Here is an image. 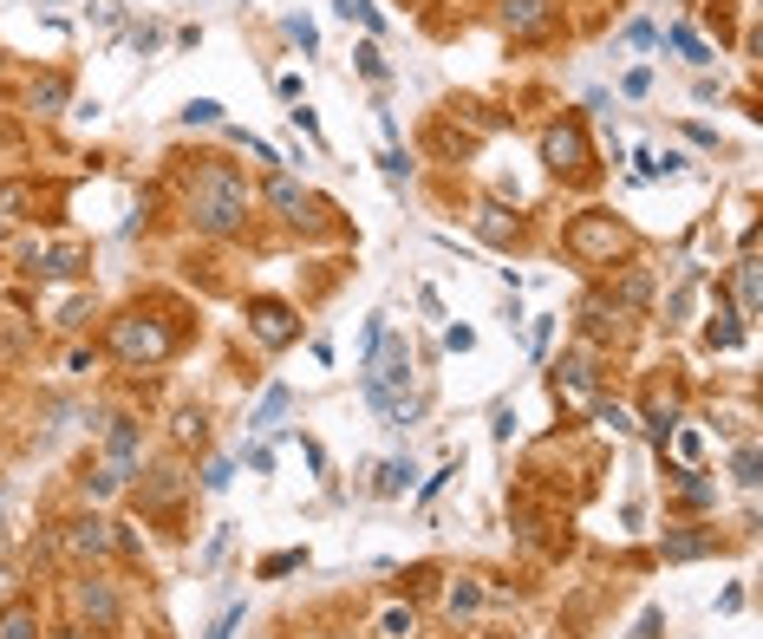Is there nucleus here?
I'll return each instance as SVG.
<instances>
[{
	"mask_svg": "<svg viewBox=\"0 0 763 639\" xmlns=\"http://www.w3.org/2000/svg\"><path fill=\"white\" fill-rule=\"evenodd\" d=\"M189 216H196L202 235H235L242 216H248V183H242L235 170H222V163L196 170V183H189Z\"/></svg>",
	"mask_w": 763,
	"mask_h": 639,
	"instance_id": "f257e3e1",
	"label": "nucleus"
},
{
	"mask_svg": "<svg viewBox=\"0 0 763 639\" xmlns=\"http://www.w3.org/2000/svg\"><path fill=\"white\" fill-rule=\"evenodd\" d=\"M170 346H176V333L163 320H150V314H124L111 327V353L131 359V366H157V359H170Z\"/></svg>",
	"mask_w": 763,
	"mask_h": 639,
	"instance_id": "f03ea898",
	"label": "nucleus"
},
{
	"mask_svg": "<svg viewBox=\"0 0 763 639\" xmlns=\"http://www.w3.org/2000/svg\"><path fill=\"white\" fill-rule=\"evenodd\" d=\"M20 268H26L33 281H78V274L91 268V255H85L78 242H26Z\"/></svg>",
	"mask_w": 763,
	"mask_h": 639,
	"instance_id": "7ed1b4c3",
	"label": "nucleus"
},
{
	"mask_svg": "<svg viewBox=\"0 0 763 639\" xmlns=\"http://www.w3.org/2000/svg\"><path fill=\"white\" fill-rule=\"evenodd\" d=\"M542 163L555 176H588V131L568 118V124H549L542 131Z\"/></svg>",
	"mask_w": 763,
	"mask_h": 639,
	"instance_id": "20e7f679",
	"label": "nucleus"
},
{
	"mask_svg": "<svg viewBox=\"0 0 763 639\" xmlns=\"http://www.w3.org/2000/svg\"><path fill=\"white\" fill-rule=\"evenodd\" d=\"M248 327H255V340L261 346H294L300 340V320H294V307L287 300H248Z\"/></svg>",
	"mask_w": 763,
	"mask_h": 639,
	"instance_id": "39448f33",
	"label": "nucleus"
},
{
	"mask_svg": "<svg viewBox=\"0 0 763 639\" xmlns=\"http://www.w3.org/2000/svg\"><path fill=\"white\" fill-rule=\"evenodd\" d=\"M594 392H601V366H594V353L581 346V353H568V359L555 366V398H568V405H594Z\"/></svg>",
	"mask_w": 763,
	"mask_h": 639,
	"instance_id": "423d86ee",
	"label": "nucleus"
},
{
	"mask_svg": "<svg viewBox=\"0 0 763 639\" xmlns=\"http://www.w3.org/2000/svg\"><path fill=\"white\" fill-rule=\"evenodd\" d=\"M568 248H575L581 261H614V248H620L614 216H581V222L568 229Z\"/></svg>",
	"mask_w": 763,
	"mask_h": 639,
	"instance_id": "0eeeda50",
	"label": "nucleus"
},
{
	"mask_svg": "<svg viewBox=\"0 0 763 639\" xmlns=\"http://www.w3.org/2000/svg\"><path fill=\"white\" fill-rule=\"evenodd\" d=\"M72 607H78L98 634H111V627H118V594H111V581H98V575L72 581Z\"/></svg>",
	"mask_w": 763,
	"mask_h": 639,
	"instance_id": "6e6552de",
	"label": "nucleus"
},
{
	"mask_svg": "<svg viewBox=\"0 0 763 639\" xmlns=\"http://www.w3.org/2000/svg\"><path fill=\"white\" fill-rule=\"evenodd\" d=\"M555 26V0H503V33L509 39H542Z\"/></svg>",
	"mask_w": 763,
	"mask_h": 639,
	"instance_id": "1a4fd4ad",
	"label": "nucleus"
},
{
	"mask_svg": "<svg viewBox=\"0 0 763 639\" xmlns=\"http://www.w3.org/2000/svg\"><path fill=\"white\" fill-rule=\"evenodd\" d=\"M118 536H111V523L104 516H78V523H65V555H78V562H91V555H104Z\"/></svg>",
	"mask_w": 763,
	"mask_h": 639,
	"instance_id": "9d476101",
	"label": "nucleus"
},
{
	"mask_svg": "<svg viewBox=\"0 0 763 639\" xmlns=\"http://www.w3.org/2000/svg\"><path fill=\"white\" fill-rule=\"evenodd\" d=\"M268 202H274L287 222H313V196H307L294 176H268Z\"/></svg>",
	"mask_w": 763,
	"mask_h": 639,
	"instance_id": "9b49d317",
	"label": "nucleus"
},
{
	"mask_svg": "<svg viewBox=\"0 0 763 639\" xmlns=\"http://www.w3.org/2000/svg\"><path fill=\"white\" fill-rule=\"evenodd\" d=\"M0 639H39V614H33V601H7V614H0Z\"/></svg>",
	"mask_w": 763,
	"mask_h": 639,
	"instance_id": "f8f14e48",
	"label": "nucleus"
},
{
	"mask_svg": "<svg viewBox=\"0 0 763 639\" xmlns=\"http://www.w3.org/2000/svg\"><path fill=\"white\" fill-rule=\"evenodd\" d=\"M477 235H483V242H509V235H516V216H509L503 202H483V209H477Z\"/></svg>",
	"mask_w": 763,
	"mask_h": 639,
	"instance_id": "ddd939ff",
	"label": "nucleus"
},
{
	"mask_svg": "<svg viewBox=\"0 0 763 639\" xmlns=\"http://www.w3.org/2000/svg\"><path fill=\"white\" fill-rule=\"evenodd\" d=\"M33 202V189L26 183H0V235H13L20 229V209Z\"/></svg>",
	"mask_w": 763,
	"mask_h": 639,
	"instance_id": "4468645a",
	"label": "nucleus"
},
{
	"mask_svg": "<svg viewBox=\"0 0 763 639\" xmlns=\"http://www.w3.org/2000/svg\"><path fill=\"white\" fill-rule=\"evenodd\" d=\"M287 411V385H268L261 392V405H255V418H248V431H274V418Z\"/></svg>",
	"mask_w": 763,
	"mask_h": 639,
	"instance_id": "2eb2a0df",
	"label": "nucleus"
},
{
	"mask_svg": "<svg viewBox=\"0 0 763 639\" xmlns=\"http://www.w3.org/2000/svg\"><path fill=\"white\" fill-rule=\"evenodd\" d=\"M647 294H653V281H647V274L633 268V274L620 281V294H614V307H620V314H633V307H647Z\"/></svg>",
	"mask_w": 763,
	"mask_h": 639,
	"instance_id": "dca6fc26",
	"label": "nucleus"
},
{
	"mask_svg": "<svg viewBox=\"0 0 763 639\" xmlns=\"http://www.w3.org/2000/svg\"><path fill=\"white\" fill-rule=\"evenodd\" d=\"M712 555V536H666V562H699Z\"/></svg>",
	"mask_w": 763,
	"mask_h": 639,
	"instance_id": "f3484780",
	"label": "nucleus"
},
{
	"mask_svg": "<svg viewBox=\"0 0 763 639\" xmlns=\"http://www.w3.org/2000/svg\"><path fill=\"white\" fill-rule=\"evenodd\" d=\"M176 496H183V470L170 464V470H157V483H150V503H157V509H170Z\"/></svg>",
	"mask_w": 763,
	"mask_h": 639,
	"instance_id": "a211bd4d",
	"label": "nucleus"
},
{
	"mask_svg": "<svg viewBox=\"0 0 763 639\" xmlns=\"http://www.w3.org/2000/svg\"><path fill=\"white\" fill-rule=\"evenodd\" d=\"M333 7H340V20H359L366 33H385V20H379V7H372V0H333Z\"/></svg>",
	"mask_w": 763,
	"mask_h": 639,
	"instance_id": "6ab92c4d",
	"label": "nucleus"
},
{
	"mask_svg": "<svg viewBox=\"0 0 763 639\" xmlns=\"http://www.w3.org/2000/svg\"><path fill=\"white\" fill-rule=\"evenodd\" d=\"M405 483H411V464H398V457H392V464L379 470V483H372V490H379V496H405Z\"/></svg>",
	"mask_w": 763,
	"mask_h": 639,
	"instance_id": "aec40b11",
	"label": "nucleus"
},
{
	"mask_svg": "<svg viewBox=\"0 0 763 639\" xmlns=\"http://www.w3.org/2000/svg\"><path fill=\"white\" fill-rule=\"evenodd\" d=\"M33 105H39V111H59V105H65V78H39V85H33Z\"/></svg>",
	"mask_w": 763,
	"mask_h": 639,
	"instance_id": "412c9836",
	"label": "nucleus"
},
{
	"mask_svg": "<svg viewBox=\"0 0 763 639\" xmlns=\"http://www.w3.org/2000/svg\"><path fill=\"white\" fill-rule=\"evenodd\" d=\"M183 124H222V105L216 98H189L183 105Z\"/></svg>",
	"mask_w": 763,
	"mask_h": 639,
	"instance_id": "4be33fe9",
	"label": "nucleus"
},
{
	"mask_svg": "<svg viewBox=\"0 0 763 639\" xmlns=\"http://www.w3.org/2000/svg\"><path fill=\"white\" fill-rule=\"evenodd\" d=\"M738 294H744V320H758V261L738 268Z\"/></svg>",
	"mask_w": 763,
	"mask_h": 639,
	"instance_id": "5701e85b",
	"label": "nucleus"
},
{
	"mask_svg": "<svg viewBox=\"0 0 763 639\" xmlns=\"http://www.w3.org/2000/svg\"><path fill=\"white\" fill-rule=\"evenodd\" d=\"M744 340V327H731V314H718L712 327H705V346H738Z\"/></svg>",
	"mask_w": 763,
	"mask_h": 639,
	"instance_id": "b1692460",
	"label": "nucleus"
},
{
	"mask_svg": "<svg viewBox=\"0 0 763 639\" xmlns=\"http://www.w3.org/2000/svg\"><path fill=\"white\" fill-rule=\"evenodd\" d=\"M307 562V549H287V555H268L261 562V581H274V575H287V568H300Z\"/></svg>",
	"mask_w": 763,
	"mask_h": 639,
	"instance_id": "393cba45",
	"label": "nucleus"
},
{
	"mask_svg": "<svg viewBox=\"0 0 763 639\" xmlns=\"http://www.w3.org/2000/svg\"><path fill=\"white\" fill-rule=\"evenodd\" d=\"M477 607H483V588L457 581V588H451V614H477Z\"/></svg>",
	"mask_w": 763,
	"mask_h": 639,
	"instance_id": "a878e982",
	"label": "nucleus"
},
{
	"mask_svg": "<svg viewBox=\"0 0 763 639\" xmlns=\"http://www.w3.org/2000/svg\"><path fill=\"white\" fill-rule=\"evenodd\" d=\"M379 627H385L392 639H405V634H411V607H385V620H379Z\"/></svg>",
	"mask_w": 763,
	"mask_h": 639,
	"instance_id": "bb28decb",
	"label": "nucleus"
},
{
	"mask_svg": "<svg viewBox=\"0 0 763 639\" xmlns=\"http://www.w3.org/2000/svg\"><path fill=\"white\" fill-rule=\"evenodd\" d=\"M666 39H673V46H679V52H686V59H705V46H699V39H692V26H673V33H666Z\"/></svg>",
	"mask_w": 763,
	"mask_h": 639,
	"instance_id": "cd10ccee",
	"label": "nucleus"
},
{
	"mask_svg": "<svg viewBox=\"0 0 763 639\" xmlns=\"http://www.w3.org/2000/svg\"><path fill=\"white\" fill-rule=\"evenodd\" d=\"M601 425H614V431H640V425H633V411H627V405H601Z\"/></svg>",
	"mask_w": 763,
	"mask_h": 639,
	"instance_id": "c85d7f7f",
	"label": "nucleus"
},
{
	"mask_svg": "<svg viewBox=\"0 0 763 639\" xmlns=\"http://www.w3.org/2000/svg\"><path fill=\"white\" fill-rule=\"evenodd\" d=\"M359 72H366V78H385V59H379V46H359Z\"/></svg>",
	"mask_w": 763,
	"mask_h": 639,
	"instance_id": "c756f323",
	"label": "nucleus"
},
{
	"mask_svg": "<svg viewBox=\"0 0 763 639\" xmlns=\"http://www.w3.org/2000/svg\"><path fill=\"white\" fill-rule=\"evenodd\" d=\"M385 176L405 183V176H411V157H405V150H385Z\"/></svg>",
	"mask_w": 763,
	"mask_h": 639,
	"instance_id": "7c9ffc66",
	"label": "nucleus"
},
{
	"mask_svg": "<svg viewBox=\"0 0 763 639\" xmlns=\"http://www.w3.org/2000/svg\"><path fill=\"white\" fill-rule=\"evenodd\" d=\"M444 346H451V353H470V346H477V333H470V327H444Z\"/></svg>",
	"mask_w": 763,
	"mask_h": 639,
	"instance_id": "2f4dec72",
	"label": "nucleus"
},
{
	"mask_svg": "<svg viewBox=\"0 0 763 639\" xmlns=\"http://www.w3.org/2000/svg\"><path fill=\"white\" fill-rule=\"evenodd\" d=\"M731 470H738V483L751 490V483H758V451H738V464H731Z\"/></svg>",
	"mask_w": 763,
	"mask_h": 639,
	"instance_id": "473e14b6",
	"label": "nucleus"
},
{
	"mask_svg": "<svg viewBox=\"0 0 763 639\" xmlns=\"http://www.w3.org/2000/svg\"><path fill=\"white\" fill-rule=\"evenodd\" d=\"M176 438H183V444L202 438V411H183V418H176Z\"/></svg>",
	"mask_w": 763,
	"mask_h": 639,
	"instance_id": "72a5a7b5",
	"label": "nucleus"
},
{
	"mask_svg": "<svg viewBox=\"0 0 763 639\" xmlns=\"http://www.w3.org/2000/svg\"><path fill=\"white\" fill-rule=\"evenodd\" d=\"M229 477H235L229 464H209V477H202V490H229Z\"/></svg>",
	"mask_w": 763,
	"mask_h": 639,
	"instance_id": "f704fd0d",
	"label": "nucleus"
},
{
	"mask_svg": "<svg viewBox=\"0 0 763 639\" xmlns=\"http://www.w3.org/2000/svg\"><path fill=\"white\" fill-rule=\"evenodd\" d=\"M235 627H242V607H229V614L216 620V634H209V639H229V634H235Z\"/></svg>",
	"mask_w": 763,
	"mask_h": 639,
	"instance_id": "c9c22d12",
	"label": "nucleus"
},
{
	"mask_svg": "<svg viewBox=\"0 0 763 639\" xmlns=\"http://www.w3.org/2000/svg\"><path fill=\"white\" fill-rule=\"evenodd\" d=\"M633 639H660V614H640V634Z\"/></svg>",
	"mask_w": 763,
	"mask_h": 639,
	"instance_id": "e433bc0d",
	"label": "nucleus"
}]
</instances>
